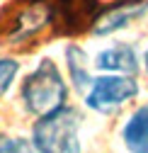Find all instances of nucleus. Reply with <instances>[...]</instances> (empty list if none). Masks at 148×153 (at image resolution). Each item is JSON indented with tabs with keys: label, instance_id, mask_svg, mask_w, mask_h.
<instances>
[{
	"label": "nucleus",
	"instance_id": "1",
	"mask_svg": "<svg viewBox=\"0 0 148 153\" xmlns=\"http://www.w3.org/2000/svg\"><path fill=\"white\" fill-rule=\"evenodd\" d=\"M66 95H68L66 80H63L58 66L51 59L39 61V66L22 83V102H24L27 112L36 114V117H44V114L63 107Z\"/></svg>",
	"mask_w": 148,
	"mask_h": 153
},
{
	"label": "nucleus",
	"instance_id": "2",
	"mask_svg": "<svg viewBox=\"0 0 148 153\" xmlns=\"http://www.w3.org/2000/svg\"><path fill=\"white\" fill-rule=\"evenodd\" d=\"M80 114L70 107H58L44 117L32 129V146L41 153H73L80 151L78 143Z\"/></svg>",
	"mask_w": 148,
	"mask_h": 153
},
{
	"label": "nucleus",
	"instance_id": "3",
	"mask_svg": "<svg viewBox=\"0 0 148 153\" xmlns=\"http://www.w3.org/2000/svg\"><path fill=\"white\" fill-rule=\"evenodd\" d=\"M138 95V83L134 80V75H100L90 83L85 102L90 109H95L100 114H112L129 100H134Z\"/></svg>",
	"mask_w": 148,
	"mask_h": 153
},
{
	"label": "nucleus",
	"instance_id": "4",
	"mask_svg": "<svg viewBox=\"0 0 148 153\" xmlns=\"http://www.w3.org/2000/svg\"><path fill=\"white\" fill-rule=\"evenodd\" d=\"M100 10L97 0H56L51 7V25L56 34H80L92 29Z\"/></svg>",
	"mask_w": 148,
	"mask_h": 153
},
{
	"label": "nucleus",
	"instance_id": "5",
	"mask_svg": "<svg viewBox=\"0 0 148 153\" xmlns=\"http://www.w3.org/2000/svg\"><path fill=\"white\" fill-rule=\"evenodd\" d=\"M146 10H148V0H117V3L100 10V15L92 22V32L97 36L119 32L129 27L134 20H138Z\"/></svg>",
	"mask_w": 148,
	"mask_h": 153
},
{
	"label": "nucleus",
	"instance_id": "6",
	"mask_svg": "<svg viewBox=\"0 0 148 153\" xmlns=\"http://www.w3.org/2000/svg\"><path fill=\"white\" fill-rule=\"evenodd\" d=\"M95 66L107 73H124V75H136L138 73V59L134 46L129 44H114L109 49H102L95 59Z\"/></svg>",
	"mask_w": 148,
	"mask_h": 153
},
{
	"label": "nucleus",
	"instance_id": "7",
	"mask_svg": "<svg viewBox=\"0 0 148 153\" xmlns=\"http://www.w3.org/2000/svg\"><path fill=\"white\" fill-rule=\"evenodd\" d=\"M121 139H124V146L129 151L148 153V105L138 107L126 119V124L121 129Z\"/></svg>",
	"mask_w": 148,
	"mask_h": 153
},
{
	"label": "nucleus",
	"instance_id": "8",
	"mask_svg": "<svg viewBox=\"0 0 148 153\" xmlns=\"http://www.w3.org/2000/svg\"><path fill=\"white\" fill-rule=\"evenodd\" d=\"M66 61H68V71H70V80L75 85V90H87L90 88V68H87V56L80 46L70 44L66 49Z\"/></svg>",
	"mask_w": 148,
	"mask_h": 153
},
{
	"label": "nucleus",
	"instance_id": "9",
	"mask_svg": "<svg viewBox=\"0 0 148 153\" xmlns=\"http://www.w3.org/2000/svg\"><path fill=\"white\" fill-rule=\"evenodd\" d=\"M17 73H20V63L15 59H0V95H5L10 90Z\"/></svg>",
	"mask_w": 148,
	"mask_h": 153
},
{
	"label": "nucleus",
	"instance_id": "10",
	"mask_svg": "<svg viewBox=\"0 0 148 153\" xmlns=\"http://www.w3.org/2000/svg\"><path fill=\"white\" fill-rule=\"evenodd\" d=\"M27 143L22 139H10V136H0V151H7V153H15V151H24Z\"/></svg>",
	"mask_w": 148,
	"mask_h": 153
},
{
	"label": "nucleus",
	"instance_id": "11",
	"mask_svg": "<svg viewBox=\"0 0 148 153\" xmlns=\"http://www.w3.org/2000/svg\"><path fill=\"white\" fill-rule=\"evenodd\" d=\"M15 3H22V5H41L46 0H15Z\"/></svg>",
	"mask_w": 148,
	"mask_h": 153
},
{
	"label": "nucleus",
	"instance_id": "12",
	"mask_svg": "<svg viewBox=\"0 0 148 153\" xmlns=\"http://www.w3.org/2000/svg\"><path fill=\"white\" fill-rule=\"evenodd\" d=\"M143 66H146V73H148V49H146V53H143Z\"/></svg>",
	"mask_w": 148,
	"mask_h": 153
}]
</instances>
